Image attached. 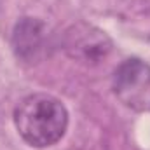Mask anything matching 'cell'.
I'll use <instances>...</instances> for the list:
<instances>
[{"instance_id": "1", "label": "cell", "mask_w": 150, "mask_h": 150, "mask_svg": "<svg viewBox=\"0 0 150 150\" xmlns=\"http://www.w3.org/2000/svg\"><path fill=\"white\" fill-rule=\"evenodd\" d=\"M14 126L30 147L47 149L65 136L68 110L56 96L35 93L23 98L14 108Z\"/></svg>"}, {"instance_id": "2", "label": "cell", "mask_w": 150, "mask_h": 150, "mask_svg": "<svg viewBox=\"0 0 150 150\" xmlns=\"http://www.w3.org/2000/svg\"><path fill=\"white\" fill-rule=\"evenodd\" d=\"M112 87L115 96L127 108L136 112L150 110V65L131 58L122 61L113 74Z\"/></svg>"}, {"instance_id": "3", "label": "cell", "mask_w": 150, "mask_h": 150, "mask_svg": "<svg viewBox=\"0 0 150 150\" xmlns=\"http://www.w3.org/2000/svg\"><path fill=\"white\" fill-rule=\"evenodd\" d=\"M65 47L72 58L94 65L108 56V52L112 51V42L103 32L80 23L68 30Z\"/></svg>"}, {"instance_id": "4", "label": "cell", "mask_w": 150, "mask_h": 150, "mask_svg": "<svg viewBox=\"0 0 150 150\" xmlns=\"http://www.w3.org/2000/svg\"><path fill=\"white\" fill-rule=\"evenodd\" d=\"M47 32L37 18H21L12 30V51L25 63H37L45 52Z\"/></svg>"}]
</instances>
